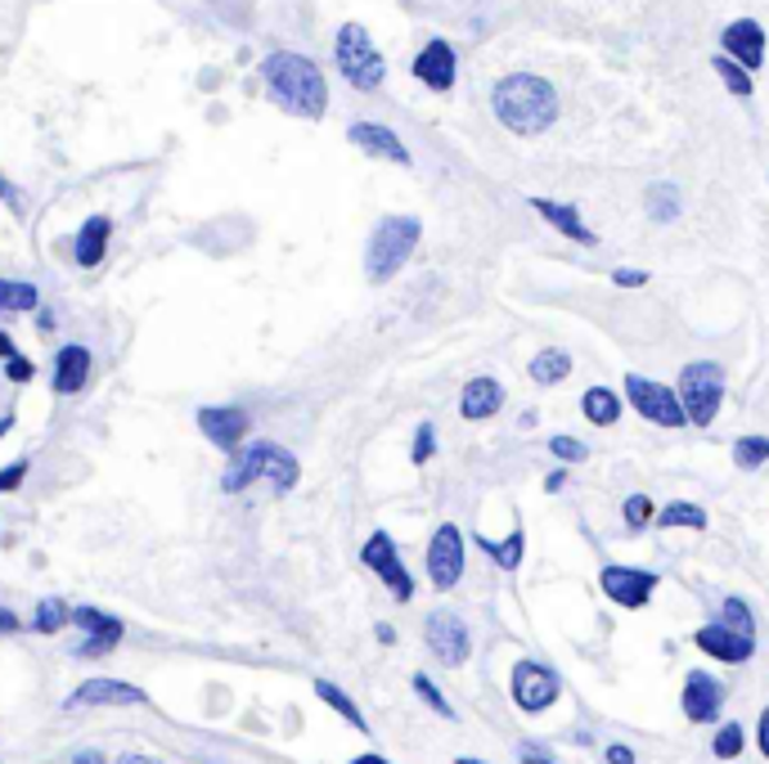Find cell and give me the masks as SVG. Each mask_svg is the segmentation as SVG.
<instances>
[{"label": "cell", "mask_w": 769, "mask_h": 764, "mask_svg": "<svg viewBox=\"0 0 769 764\" xmlns=\"http://www.w3.org/2000/svg\"><path fill=\"white\" fill-rule=\"evenodd\" d=\"M262 72H266L270 95L288 108V113H297V118H324L328 86H324V72L306 54H270Z\"/></svg>", "instance_id": "2"}, {"label": "cell", "mask_w": 769, "mask_h": 764, "mask_svg": "<svg viewBox=\"0 0 769 764\" xmlns=\"http://www.w3.org/2000/svg\"><path fill=\"white\" fill-rule=\"evenodd\" d=\"M198 431L221 450H244L248 431H253V414L244 405H207V409H198Z\"/></svg>", "instance_id": "12"}, {"label": "cell", "mask_w": 769, "mask_h": 764, "mask_svg": "<svg viewBox=\"0 0 769 764\" xmlns=\"http://www.w3.org/2000/svg\"><path fill=\"white\" fill-rule=\"evenodd\" d=\"M0 356H6V360L14 356V343H10V334H0Z\"/></svg>", "instance_id": "51"}, {"label": "cell", "mask_w": 769, "mask_h": 764, "mask_svg": "<svg viewBox=\"0 0 769 764\" xmlns=\"http://www.w3.org/2000/svg\"><path fill=\"white\" fill-rule=\"evenodd\" d=\"M549 450H554L559 459H568V464H581V459L590 455L581 441H572V436H554V441H549Z\"/></svg>", "instance_id": "37"}, {"label": "cell", "mask_w": 769, "mask_h": 764, "mask_svg": "<svg viewBox=\"0 0 769 764\" xmlns=\"http://www.w3.org/2000/svg\"><path fill=\"white\" fill-rule=\"evenodd\" d=\"M608 764H634V751L630 746H608Z\"/></svg>", "instance_id": "45"}, {"label": "cell", "mask_w": 769, "mask_h": 764, "mask_svg": "<svg viewBox=\"0 0 769 764\" xmlns=\"http://www.w3.org/2000/svg\"><path fill=\"white\" fill-rule=\"evenodd\" d=\"M648 517H652V499L648 495H630L625 499V526L639 530V526H648Z\"/></svg>", "instance_id": "35"}, {"label": "cell", "mask_w": 769, "mask_h": 764, "mask_svg": "<svg viewBox=\"0 0 769 764\" xmlns=\"http://www.w3.org/2000/svg\"><path fill=\"white\" fill-rule=\"evenodd\" d=\"M648 207H652L657 221H671V216L680 211V207H676V194H667V189H652V194H648Z\"/></svg>", "instance_id": "36"}, {"label": "cell", "mask_w": 769, "mask_h": 764, "mask_svg": "<svg viewBox=\"0 0 769 764\" xmlns=\"http://www.w3.org/2000/svg\"><path fill=\"white\" fill-rule=\"evenodd\" d=\"M513 702L522 706V711H549L559 702V675L549 671V666H540V662H517L513 666Z\"/></svg>", "instance_id": "13"}, {"label": "cell", "mask_w": 769, "mask_h": 764, "mask_svg": "<svg viewBox=\"0 0 769 764\" xmlns=\"http://www.w3.org/2000/svg\"><path fill=\"white\" fill-rule=\"evenodd\" d=\"M477 544H482L486 558H495V567H504V572H517V567H522V549H526L522 526H517L509 539H486V535H477Z\"/></svg>", "instance_id": "25"}, {"label": "cell", "mask_w": 769, "mask_h": 764, "mask_svg": "<svg viewBox=\"0 0 769 764\" xmlns=\"http://www.w3.org/2000/svg\"><path fill=\"white\" fill-rule=\"evenodd\" d=\"M517 760H522V764H559L554 755H549L544 746H535V742H522V751H517Z\"/></svg>", "instance_id": "42"}, {"label": "cell", "mask_w": 769, "mask_h": 764, "mask_svg": "<svg viewBox=\"0 0 769 764\" xmlns=\"http://www.w3.org/2000/svg\"><path fill=\"white\" fill-rule=\"evenodd\" d=\"M0 198H6V202H10L14 211H23V194H19V189H14V185H10L6 176H0Z\"/></svg>", "instance_id": "43"}, {"label": "cell", "mask_w": 769, "mask_h": 764, "mask_svg": "<svg viewBox=\"0 0 769 764\" xmlns=\"http://www.w3.org/2000/svg\"><path fill=\"white\" fill-rule=\"evenodd\" d=\"M657 522H662V526H693V530H707V513H702L698 504H689V499L667 504L662 513H657Z\"/></svg>", "instance_id": "32"}, {"label": "cell", "mask_w": 769, "mask_h": 764, "mask_svg": "<svg viewBox=\"0 0 769 764\" xmlns=\"http://www.w3.org/2000/svg\"><path fill=\"white\" fill-rule=\"evenodd\" d=\"M315 697L324 702V706H334L352 728H361V733H369V724H365V715H361V706L338 688V684H328V679H315Z\"/></svg>", "instance_id": "27"}, {"label": "cell", "mask_w": 769, "mask_h": 764, "mask_svg": "<svg viewBox=\"0 0 769 764\" xmlns=\"http://www.w3.org/2000/svg\"><path fill=\"white\" fill-rule=\"evenodd\" d=\"M0 310H10V315L41 310V292H37V284H23V279H0Z\"/></svg>", "instance_id": "26"}, {"label": "cell", "mask_w": 769, "mask_h": 764, "mask_svg": "<svg viewBox=\"0 0 769 764\" xmlns=\"http://www.w3.org/2000/svg\"><path fill=\"white\" fill-rule=\"evenodd\" d=\"M455 764H482V760H469V755H464V760H455Z\"/></svg>", "instance_id": "53"}, {"label": "cell", "mask_w": 769, "mask_h": 764, "mask_svg": "<svg viewBox=\"0 0 769 764\" xmlns=\"http://www.w3.org/2000/svg\"><path fill=\"white\" fill-rule=\"evenodd\" d=\"M108 235H114V221L108 216H90V221L81 226V235H77V244H72V257H77V266H99L103 261V252H108Z\"/></svg>", "instance_id": "22"}, {"label": "cell", "mask_w": 769, "mask_h": 764, "mask_svg": "<svg viewBox=\"0 0 769 764\" xmlns=\"http://www.w3.org/2000/svg\"><path fill=\"white\" fill-rule=\"evenodd\" d=\"M625 396H630V405H634L648 423H657V427H684V423H689L680 396H676L671 387H662V383H648V378L630 374V378H625Z\"/></svg>", "instance_id": "8"}, {"label": "cell", "mask_w": 769, "mask_h": 764, "mask_svg": "<svg viewBox=\"0 0 769 764\" xmlns=\"http://www.w3.org/2000/svg\"><path fill=\"white\" fill-rule=\"evenodd\" d=\"M563 486H568V473H554V477L544 482V490H549V495H554V490H563Z\"/></svg>", "instance_id": "50"}, {"label": "cell", "mask_w": 769, "mask_h": 764, "mask_svg": "<svg viewBox=\"0 0 769 764\" xmlns=\"http://www.w3.org/2000/svg\"><path fill=\"white\" fill-rule=\"evenodd\" d=\"M72 625H81L86 629V643L77 647V657H108L118 643H122V621L118 616H103V612H95V607H72Z\"/></svg>", "instance_id": "16"}, {"label": "cell", "mask_w": 769, "mask_h": 764, "mask_svg": "<svg viewBox=\"0 0 769 764\" xmlns=\"http://www.w3.org/2000/svg\"><path fill=\"white\" fill-rule=\"evenodd\" d=\"M19 625H23V621H19V616H14L10 607H0V634H14Z\"/></svg>", "instance_id": "46"}, {"label": "cell", "mask_w": 769, "mask_h": 764, "mask_svg": "<svg viewBox=\"0 0 769 764\" xmlns=\"http://www.w3.org/2000/svg\"><path fill=\"white\" fill-rule=\"evenodd\" d=\"M347 140H352L356 149L374 153V158H387V162L410 167V153H405V145L396 140V131H387V127H378V122H356V127L347 131Z\"/></svg>", "instance_id": "19"}, {"label": "cell", "mask_w": 769, "mask_h": 764, "mask_svg": "<svg viewBox=\"0 0 769 764\" xmlns=\"http://www.w3.org/2000/svg\"><path fill=\"white\" fill-rule=\"evenodd\" d=\"M760 751H765V760H769V706H765V715H760Z\"/></svg>", "instance_id": "49"}, {"label": "cell", "mask_w": 769, "mask_h": 764, "mask_svg": "<svg viewBox=\"0 0 769 764\" xmlns=\"http://www.w3.org/2000/svg\"><path fill=\"white\" fill-rule=\"evenodd\" d=\"M90 378V351L86 347H63L55 356V391L59 396H77Z\"/></svg>", "instance_id": "21"}, {"label": "cell", "mask_w": 769, "mask_h": 764, "mask_svg": "<svg viewBox=\"0 0 769 764\" xmlns=\"http://www.w3.org/2000/svg\"><path fill=\"white\" fill-rule=\"evenodd\" d=\"M423 226L414 221V216H387V221H378L374 239H369V252H365V275L369 284H387L414 252Z\"/></svg>", "instance_id": "5"}, {"label": "cell", "mask_w": 769, "mask_h": 764, "mask_svg": "<svg viewBox=\"0 0 769 764\" xmlns=\"http://www.w3.org/2000/svg\"><path fill=\"white\" fill-rule=\"evenodd\" d=\"M581 409H585V418H590L594 427H612V423L621 418V400H617L608 387H590V391L581 396Z\"/></svg>", "instance_id": "28"}, {"label": "cell", "mask_w": 769, "mask_h": 764, "mask_svg": "<svg viewBox=\"0 0 769 764\" xmlns=\"http://www.w3.org/2000/svg\"><path fill=\"white\" fill-rule=\"evenodd\" d=\"M720 706H724V684L711 679V675H702V671H693L684 679V715L693 724H711L720 715Z\"/></svg>", "instance_id": "17"}, {"label": "cell", "mask_w": 769, "mask_h": 764, "mask_svg": "<svg viewBox=\"0 0 769 764\" xmlns=\"http://www.w3.org/2000/svg\"><path fill=\"white\" fill-rule=\"evenodd\" d=\"M6 374H10L14 383H32V378H37V369H32V360H28V356H19V351H14L10 360H6Z\"/></svg>", "instance_id": "40"}, {"label": "cell", "mask_w": 769, "mask_h": 764, "mask_svg": "<svg viewBox=\"0 0 769 764\" xmlns=\"http://www.w3.org/2000/svg\"><path fill=\"white\" fill-rule=\"evenodd\" d=\"M617 284H621V288H639V284H648V275H639V270H617Z\"/></svg>", "instance_id": "44"}, {"label": "cell", "mask_w": 769, "mask_h": 764, "mask_svg": "<svg viewBox=\"0 0 769 764\" xmlns=\"http://www.w3.org/2000/svg\"><path fill=\"white\" fill-rule=\"evenodd\" d=\"M352 764H392V760H383V755H361V760H352Z\"/></svg>", "instance_id": "52"}, {"label": "cell", "mask_w": 769, "mask_h": 764, "mask_svg": "<svg viewBox=\"0 0 769 764\" xmlns=\"http://www.w3.org/2000/svg\"><path fill=\"white\" fill-rule=\"evenodd\" d=\"M427 576L436 589H455L460 576H464V535L455 522L436 526L432 544H427Z\"/></svg>", "instance_id": "10"}, {"label": "cell", "mask_w": 769, "mask_h": 764, "mask_svg": "<svg viewBox=\"0 0 769 764\" xmlns=\"http://www.w3.org/2000/svg\"><path fill=\"white\" fill-rule=\"evenodd\" d=\"M724 46L747 63V68H756L760 63V54H765V32L751 23V19H742V23H733V28H724Z\"/></svg>", "instance_id": "24"}, {"label": "cell", "mask_w": 769, "mask_h": 764, "mask_svg": "<svg viewBox=\"0 0 769 764\" xmlns=\"http://www.w3.org/2000/svg\"><path fill=\"white\" fill-rule=\"evenodd\" d=\"M23 477H28V459H19V464H10L6 473H0V490H19Z\"/></svg>", "instance_id": "41"}, {"label": "cell", "mask_w": 769, "mask_h": 764, "mask_svg": "<svg viewBox=\"0 0 769 764\" xmlns=\"http://www.w3.org/2000/svg\"><path fill=\"white\" fill-rule=\"evenodd\" d=\"M118 764H167V760H158V755H140V751H131V755H118Z\"/></svg>", "instance_id": "47"}, {"label": "cell", "mask_w": 769, "mask_h": 764, "mask_svg": "<svg viewBox=\"0 0 769 764\" xmlns=\"http://www.w3.org/2000/svg\"><path fill=\"white\" fill-rule=\"evenodd\" d=\"M693 643H698L702 652H711L716 662H729V666L747 662L751 652H756V621H751L747 603H742V598H724L720 621H716V625H702V629L693 634Z\"/></svg>", "instance_id": "4"}, {"label": "cell", "mask_w": 769, "mask_h": 764, "mask_svg": "<svg viewBox=\"0 0 769 764\" xmlns=\"http://www.w3.org/2000/svg\"><path fill=\"white\" fill-rule=\"evenodd\" d=\"M535 211L544 216V221L549 226H554V230H563L568 239H576V244H599L594 239V230L590 226H581V216H576V207H563V202H549V198H535Z\"/></svg>", "instance_id": "23"}, {"label": "cell", "mask_w": 769, "mask_h": 764, "mask_svg": "<svg viewBox=\"0 0 769 764\" xmlns=\"http://www.w3.org/2000/svg\"><path fill=\"white\" fill-rule=\"evenodd\" d=\"M432 450H436V431H432V423H423L418 436H414V464H427Z\"/></svg>", "instance_id": "38"}, {"label": "cell", "mask_w": 769, "mask_h": 764, "mask_svg": "<svg viewBox=\"0 0 769 764\" xmlns=\"http://www.w3.org/2000/svg\"><path fill=\"white\" fill-rule=\"evenodd\" d=\"M716 68L724 72V81H729V90H733V95H751V81H747V77H742V72H738L729 59H716Z\"/></svg>", "instance_id": "39"}, {"label": "cell", "mask_w": 769, "mask_h": 764, "mask_svg": "<svg viewBox=\"0 0 769 764\" xmlns=\"http://www.w3.org/2000/svg\"><path fill=\"white\" fill-rule=\"evenodd\" d=\"M90 706H145V688L127 679H86L63 702V711H90Z\"/></svg>", "instance_id": "14"}, {"label": "cell", "mask_w": 769, "mask_h": 764, "mask_svg": "<svg viewBox=\"0 0 769 764\" xmlns=\"http://www.w3.org/2000/svg\"><path fill=\"white\" fill-rule=\"evenodd\" d=\"M338 68H343V77L356 90H378L383 86V72H387L383 54L374 50V41H369V32L361 23H347L338 32Z\"/></svg>", "instance_id": "7"}, {"label": "cell", "mask_w": 769, "mask_h": 764, "mask_svg": "<svg viewBox=\"0 0 769 764\" xmlns=\"http://www.w3.org/2000/svg\"><path fill=\"white\" fill-rule=\"evenodd\" d=\"M63 625H72V607L63 598H41L37 603V616H32V629L37 634H59Z\"/></svg>", "instance_id": "30"}, {"label": "cell", "mask_w": 769, "mask_h": 764, "mask_svg": "<svg viewBox=\"0 0 769 764\" xmlns=\"http://www.w3.org/2000/svg\"><path fill=\"white\" fill-rule=\"evenodd\" d=\"M72 764H108V760H103L99 751H77V755H72Z\"/></svg>", "instance_id": "48"}, {"label": "cell", "mask_w": 769, "mask_h": 764, "mask_svg": "<svg viewBox=\"0 0 769 764\" xmlns=\"http://www.w3.org/2000/svg\"><path fill=\"white\" fill-rule=\"evenodd\" d=\"M599 585H603V594L617 607H648V598L657 589V572H643V567H603Z\"/></svg>", "instance_id": "15"}, {"label": "cell", "mask_w": 769, "mask_h": 764, "mask_svg": "<svg viewBox=\"0 0 769 764\" xmlns=\"http://www.w3.org/2000/svg\"><path fill=\"white\" fill-rule=\"evenodd\" d=\"M297 477H302V468H297V459H293L284 446L257 441V446H244V450L230 455L226 477H221V490H226V495H239V490H248L253 482H270L275 495H288V490L297 486Z\"/></svg>", "instance_id": "3"}, {"label": "cell", "mask_w": 769, "mask_h": 764, "mask_svg": "<svg viewBox=\"0 0 769 764\" xmlns=\"http://www.w3.org/2000/svg\"><path fill=\"white\" fill-rule=\"evenodd\" d=\"M414 693H418V697H423V702H427L436 715H451V702H446L442 693H436V684H432L427 675H414Z\"/></svg>", "instance_id": "34"}, {"label": "cell", "mask_w": 769, "mask_h": 764, "mask_svg": "<svg viewBox=\"0 0 769 764\" xmlns=\"http://www.w3.org/2000/svg\"><path fill=\"white\" fill-rule=\"evenodd\" d=\"M361 563L369 572H378V581L392 589L396 603H410L414 598V581H410V572H405V563H401V554H396V544H392L387 530H374L369 535V544L361 549Z\"/></svg>", "instance_id": "9"}, {"label": "cell", "mask_w": 769, "mask_h": 764, "mask_svg": "<svg viewBox=\"0 0 769 764\" xmlns=\"http://www.w3.org/2000/svg\"><path fill=\"white\" fill-rule=\"evenodd\" d=\"M495 118L517 136H540L559 118V95H554V86L531 72L504 77L495 86Z\"/></svg>", "instance_id": "1"}, {"label": "cell", "mask_w": 769, "mask_h": 764, "mask_svg": "<svg viewBox=\"0 0 769 764\" xmlns=\"http://www.w3.org/2000/svg\"><path fill=\"white\" fill-rule=\"evenodd\" d=\"M414 77L432 90H451L455 86V50L446 41H427L423 54L414 59Z\"/></svg>", "instance_id": "18"}, {"label": "cell", "mask_w": 769, "mask_h": 764, "mask_svg": "<svg viewBox=\"0 0 769 764\" xmlns=\"http://www.w3.org/2000/svg\"><path fill=\"white\" fill-rule=\"evenodd\" d=\"M733 459L742 473H756L769 464V436H738V446H733Z\"/></svg>", "instance_id": "31"}, {"label": "cell", "mask_w": 769, "mask_h": 764, "mask_svg": "<svg viewBox=\"0 0 769 764\" xmlns=\"http://www.w3.org/2000/svg\"><path fill=\"white\" fill-rule=\"evenodd\" d=\"M680 405H684V418L693 427H711L716 414H720V400H724V369L716 360H693L684 365L680 374Z\"/></svg>", "instance_id": "6"}, {"label": "cell", "mask_w": 769, "mask_h": 764, "mask_svg": "<svg viewBox=\"0 0 769 764\" xmlns=\"http://www.w3.org/2000/svg\"><path fill=\"white\" fill-rule=\"evenodd\" d=\"M711 751H716L720 760H738V755H742V728H738V724H724V728L716 733Z\"/></svg>", "instance_id": "33"}, {"label": "cell", "mask_w": 769, "mask_h": 764, "mask_svg": "<svg viewBox=\"0 0 769 764\" xmlns=\"http://www.w3.org/2000/svg\"><path fill=\"white\" fill-rule=\"evenodd\" d=\"M423 638H427V647L436 652V662L442 666H464L469 652H473V634L455 612H432L427 625H423Z\"/></svg>", "instance_id": "11"}, {"label": "cell", "mask_w": 769, "mask_h": 764, "mask_svg": "<svg viewBox=\"0 0 769 764\" xmlns=\"http://www.w3.org/2000/svg\"><path fill=\"white\" fill-rule=\"evenodd\" d=\"M572 374V356L568 351H554V347H549V351H540L535 360H531V378L540 383V387H554V383H563Z\"/></svg>", "instance_id": "29"}, {"label": "cell", "mask_w": 769, "mask_h": 764, "mask_svg": "<svg viewBox=\"0 0 769 764\" xmlns=\"http://www.w3.org/2000/svg\"><path fill=\"white\" fill-rule=\"evenodd\" d=\"M500 405H504V387H500L495 378H473V383L464 387V396H460V414H464L469 423H482V418L500 414Z\"/></svg>", "instance_id": "20"}]
</instances>
